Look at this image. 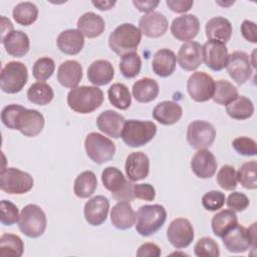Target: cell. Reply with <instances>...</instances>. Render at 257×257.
I'll return each mask as SVG.
<instances>
[{"label":"cell","mask_w":257,"mask_h":257,"mask_svg":"<svg viewBox=\"0 0 257 257\" xmlns=\"http://www.w3.org/2000/svg\"><path fill=\"white\" fill-rule=\"evenodd\" d=\"M0 207H1L0 222L3 225L11 226L16 222H18L20 214L15 204L7 200H2L0 203Z\"/></svg>","instance_id":"cell-47"},{"label":"cell","mask_w":257,"mask_h":257,"mask_svg":"<svg viewBox=\"0 0 257 257\" xmlns=\"http://www.w3.org/2000/svg\"><path fill=\"white\" fill-rule=\"evenodd\" d=\"M159 3H160L159 1H140V0L133 1V4L139 11L146 12V13L154 12V9L159 5Z\"/></svg>","instance_id":"cell-55"},{"label":"cell","mask_w":257,"mask_h":257,"mask_svg":"<svg viewBox=\"0 0 257 257\" xmlns=\"http://www.w3.org/2000/svg\"><path fill=\"white\" fill-rule=\"evenodd\" d=\"M226 112L234 119H247L254 113V104L248 97L238 95L226 105Z\"/></svg>","instance_id":"cell-35"},{"label":"cell","mask_w":257,"mask_h":257,"mask_svg":"<svg viewBox=\"0 0 257 257\" xmlns=\"http://www.w3.org/2000/svg\"><path fill=\"white\" fill-rule=\"evenodd\" d=\"M222 240L225 248L231 253H244L250 247L255 249L256 223L249 228L237 224L222 237Z\"/></svg>","instance_id":"cell-8"},{"label":"cell","mask_w":257,"mask_h":257,"mask_svg":"<svg viewBox=\"0 0 257 257\" xmlns=\"http://www.w3.org/2000/svg\"><path fill=\"white\" fill-rule=\"evenodd\" d=\"M225 195L221 191L212 190L202 197V205L208 211H217L225 204Z\"/></svg>","instance_id":"cell-48"},{"label":"cell","mask_w":257,"mask_h":257,"mask_svg":"<svg viewBox=\"0 0 257 257\" xmlns=\"http://www.w3.org/2000/svg\"><path fill=\"white\" fill-rule=\"evenodd\" d=\"M109 210V201L106 197L98 195L89 199L83 209L86 222L91 226L101 225L107 218Z\"/></svg>","instance_id":"cell-19"},{"label":"cell","mask_w":257,"mask_h":257,"mask_svg":"<svg viewBox=\"0 0 257 257\" xmlns=\"http://www.w3.org/2000/svg\"><path fill=\"white\" fill-rule=\"evenodd\" d=\"M103 102V92L97 86H76L67 94L68 106L78 113H90Z\"/></svg>","instance_id":"cell-2"},{"label":"cell","mask_w":257,"mask_h":257,"mask_svg":"<svg viewBox=\"0 0 257 257\" xmlns=\"http://www.w3.org/2000/svg\"><path fill=\"white\" fill-rule=\"evenodd\" d=\"M232 147L234 150L242 156H256L257 145L253 139L248 137H238L232 142Z\"/></svg>","instance_id":"cell-49"},{"label":"cell","mask_w":257,"mask_h":257,"mask_svg":"<svg viewBox=\"0 0 257 257\" xmlns=\"http://www.w3.org/2000/svg\"><path fill=\"white\" fill-rule=\"evenodd\" d=\"M101 182L103 187L111 193L113 199L126 202L136 199L134 196V184L132 181L126 180L117 168H105L101 173Z\"/></svg>","instance_id":"cell-6"},{"label":"cell","mask_w":257,"mask_h":257,"mask_svg":"<svg viewBox=\"0 0 257 257\" xmlns=\"http://www.w3.org/2000/svg\"><path fill=\"white\" fill-rule=\"evenodd\" d=\"M169 27L168 19L160 12L146 13L139 21V29L142 34L151 38L163 36Z\"/></svg>","instance_id":"cell-18"},{"label":"cell","mask_w":257,"mask_h":257,"mask_svg":"<svg viewBox=\"0 0 257 257\" xmlns=\"http://www.w3.org/2000/svg\"><path fill=\"white\" fill-rule=\"evenodd\" d=\"M107 96L110 104L117 109H126L132 104V95L126 85L115 82L109 86Z\"/></svg>","instance_id":"cell-38"},{"label":"cell","mask_w":257,"mask_h":257,"mask_svg":"<svg viewBox=\"0 0 257 257\" xmlns=\"http://www.w3.org/2000/svg\"><path fill=\"white\" fill-rule=\"evenodd\" d=\"M177 60L184 70H196L203 62L202 45L197 41L185 42L179 49Z\"/></svg>","instance_id":"cell-20"},{"label":"cell","mask_w":257,"mask_h":257,"mask_svg":"<svg viewBox=\"0 0 257 257\" xmlns=\"http://www.w3.org/2000/svg\"><path fill=\"white\" fill-rule=\"evenodd\" d=\"M157 134V125L150 120L128 119L125 120L121 133L123 143L132 148L145 146L151 142Z\"/></svg>","instance_id":"cell-5"},{"label":"cell","mask_w":257,"mask_h":257,"mask_svg":"<svg viewBox=\"0 0 257 257\" xmlns=\"http://www.w3.org/2000/svg\"><path fill=\"white\" fill-rule=\"evenodd\" d=\"M55 63L54 60L50 57H41L38 58L32 68L33 77L38 81H45L50 78L54 72Z\"/></svg>","instance_id":"cell-44"},{"label":"cell","mask_w":257,"mask_h":257,"mask_svg":"<svg viewBox=\"0 0 257 257\" xmlns=\"http://www.w3.org/2000/svg\"><path fill=\"white\" fill-rule=\"evenodd\" d=\"M215 88V80L211 75L203 71H196L188 78L187 90L191 98L198 102H204L212 98Z\"/></svg>","instance_id":"cell-13"},{"label":"cell","mask_w":257,"mask_h":257,"mask_svg":"<svg viewBox=\"0 0 257 257\" xmlns=\"http://www.w3.org/2000/svg\"><path fill=\"white\" fill-rule=\"evenodd\" d=\"M200 30V21L194 14H184L175 18L171 24L173 36L180 41L188 42L195 38Z\"/></svg>","instance_id":"cell-17"},{"label":"cell","mask_w":257,"mask_h":257,"mask_svg":"<svg viewBox=\"0 0 257 257\" xmlns=\"http://www.w3.org/2000/svg\"><path fill=\"white\" fill-rule=\"evenodd\" d=\"M176 63L177 56L174 51L168 48H162L155 53L152 61V68L157 75L168 77L175 71Z\"/></svg>","instance_id":"cell-31"},{"label":"cell","mask_w":257,"mask_h":257,"mask_svg":"<svg viewBox=\"0 0 257 257\" xmlns=\"http://www.w3.org/2000/svg\"><path fill=\"white\" fill-rule=\"evenodd\" d=\"M194 228L186 218L173 220L167 230V238L171 245L177 249L188 247L194 240Z\"/></svg>","instance_id":"cell-14"},{"label":"cell","mask_w":257,"mask_h":257,"mask_svg":"<svg viewBox=\"0 0 257 257\" xmlns=\"http://www.w3.org/2000/svg\"><path fill=\"white\" fill-rule=\"evenodd\" d=\"M47 220L43 210L36 204L26 205L20 212L19 230L29 238L40 237L46 229Z\"/></svg>","instance_id":"cell-7"},{"label":"cell","mask_w":257,"mask_h":257,"mask_svg":"<svg viewBox=\"0 0 257 257\" xmlns=\"http://www.w3.org/2000/svg\"><path fill=\"white\" fill-rule=\"evenodd\" d=\"M205 32L208 40H216L226 44L232 35V25L224 17H213L207 21Z\"/></svg>","instance_id":"cell-29"},{"label":"cell","mask_w":257,"mask_h":257,"mask_svg":"<svg viewBox=\"0 0 257 257\" xmlns=\"http://www.w3.org/2000/svg\"><path fill=\"white\" fill-rule=\"evenodd\" d=\"M237 88L229 81L219 79L215 81V88L213 93V100L221 105H227L238 96Z\"/></svg>","instance_id":"cell-41"},{"label":"cell","mask_w":257,"mask_h":257,"mask_svg":"<svg viewBox=\"0 0 257 257\" xmlns=\"http://www.w3.org/2000/svg\"><path fill=\"white\" fill-rule=\"evenodd\" d=\"M12 16L16 23L29 26L37 20L38 8L32 2H20L13 8Z\"/></svg>","instance_id":"cell-39"},{"label":"cell","mask_w":257,"mask_h":257,"mask_svg":"<svg viewBox=\"0 0 257 257\" xmlns=\"http://www.w3.org/2000/svg\"><path fill=\"white\" fill-rule=\"evenodd\" d=\"M58 49L67 55L78 54L84 45V36L78 29H67L59 33L56 39Z\"/></svg>","instance_id":"cell-24"},{"label":"cell","mask_w":257,"mask_h":257,"mask_svg":"<svg viewBox=\"0 0 257 257\" xmlns=\"http://www.w3.org/2000/svg\"><path fill=\"white\" fill-rule=\"evenodd\" d=\"M77 29L83 34V36L95 38L103 33L105 23L101 16L93 12H86L78 18Z\"/></svg>","instance_id":"cell-32"},{"label":"cell","mask_w":257,"mask_h":257,"mask_svg":"<svg viewBox=\"0 0 257 257\" xmlns=\"http://www.w3.org/2000/svg\"><path fill=\"white\" fill-rule=\"evenodd\" d=\"M97 187L96 176L91 171H84L80 173L74 180L73 191L76 197L86 199L90 197Z\"/></svg>","instance_id":"cell-36"},{"label":"cell","mask_w":257,"mask_h":257,"mask_svg":"<svg viewBox=\"0 0 257 257\" xmlns=\"http://www.w3.org/2000/svg\"><path fill=\"white\" fill-rule=\"evenodd\" d=\"M114 76L112 64L105 59L93 61L87 68V79L95 86L109 83Z\"/></svg>","instance_id":"cell-30"},{"label":"cell","mask_w":257,"mask_h":257,"mask_svg":"<svg viewBox=\"0 0 257 257\" xmlns=\"http://www.w3.org/2000/svg\"><path fill=\"white\" fill-rule=\"evenodd\" d=\"M166 220L167 211L162 205H144L136 214V230L141 236L148 237L158 232Z\"/></svg>","instance_id":"cell-4"},{"label":"cell","mask_w":257,"mask_h":257,"mask_svg":"<svg viewBox=\"0 0 257 257\" xmlns=\"http://www.w3.org/2000/svg\"><path fill=\"white\" fill-rule=\"evenodd\" d=\"M152 114L158 122L165 125H171L181 119L183 109L181 105L175 101L164 100L155 106Z\"/></svg>","instance_id":"cell-28"},{"label":"cell","mask_w":257,"mask_h":257,"mask_svg":"<svg viewBox=\"0 0 257 257\" xmlns=\"http://www.w3.org/2000/svg\"><path fill=\"white\" fill-rule=\"evenodd\" d=\"M134 196L137 199L153 201L156 197V190L150 184H134Z\"/></svg>","instance_id":"cell-51"},{"label":"cell","mask_w":257,"mask_h":257,"mask_svg":"<svg viewBox=\"0 0 257 257\" xmlns=\"http://www.w3.org/2000/svg\"><path fill=\"white\" fill-rule=\"evenodd\" d=\"M217 183L225 191H234L237 187L235 169L230 165L222 166L217 174Z\"/></svg>","instance_id":"cell-46"},{"label":"cell","mask_w":257,"mask_h":257,"mask_svg":"<svg viewBox=\"0 0 257 257\" xmlns=\"http://www.w3.org/2000/svg\"><path fill=\"white\" fill-rule=\"evenodd\" d=\"M142 68V59L137 52L127 53L121 56L119 70L126 78H134L139 75Z\"/></svg>","instance_id":"cell-43"},{"label":"cell","mask_w":257,"mask_h":257,"mask_svg":"<svg viewBox=\"0 0 257 257\" xmlns=\"http://www.w3.org/2000/svg\"><path fill=\"white\" fill-rule=\"evenodd\" d=\"M110 221L113 227L119 230L132 228L136 223V213L126 201H119L110 211Z\"/></svg>","instance_id":"cell-27"},{"label":"cell","mask_w":257,"mask_h":257,"mask_svg":"<svg viewBox=\"0 0 257 257\" xmlns=\"http://www.w3.org/2000/svg\"><path fill=\"white\" fill-rule=\"evenodd\" d=\"M28 80V70L20 61H10L2 68L0 87L6 93H17L22 90Z\"/></svg>","instance_id":"cell-10"},{"label":"cell","mask_w":257,"mask_h":257,"mask_svg":"<svg viewBox=\"0 0 257 257\" xmlns=\"http://www.w3.org/2000/svg\"><path fill=\"white\" fill-rule=\"evenodd\" d=\"M160 88L158 82L150 77H143L137 80L132 88L135 99L142 103H148L157 98Z\"/></svg>","instance_id":"cell-33"},{"label":"cell","mask_w":257,"mask_h":257,"mask_svg":"<svg viewBox=\"0 0 257 257\" xmlns=\"http://www.w3.org/2000/svg\"><path fill=\"white\" fill-rule=\"evenodd\" d=\"M194 252L198 257H218L220 255L219 245L211 237L199 239L194 247Z\"/></svg>","instance_id":"cell-45"},{"label":"cell","mask_w":257,"mask_h":257,"mask_svg":"<svg viewBox=\"0 0 257 257\" xmlns=\"http://www.w3.org/2000/svg\"><path fill=\"white\" fill-rule=\"evenodd\" d=\"M2 123L10 128L17 130L28 138L36 137L44 127L45 119L36 109H28L20 104H9L1 111Z\"/></svg>","instance_id":"cell-1"},{"label":"cell","mask_w":257,"mask_h":257,"mask_svg":"<svg viewBox=\"0 0 257 257\" xmlns=\"http://www.w3.org/2000/svg\"><path fill=\"white\" fill-rule=\"evenodd\" d=\"M241 34L249 42H257V27L256 23L250 20H244L241 24Z\"/></svg>","instance_id":"cell-52"},{"label":"cell","mask_w":257,"mask_h":257,"mask_svg":"<svg viewBox=\"0 0 257 257\" xmlns=\"http://www.w3.org/2000/svg\"><path fill=\"white\" fill-rule=\"evenodd\" d=\"M24 251L22 239L14 234L5 233L0 237V256L20 257Z\"/></svg>","instance_id":"cell-40"},{"label":"cell","mask_w":257,"mask_h":257,"mask_svg":"<svg viewBox=\"0 0 257 257\" xmlns=\"http://www.w3.org/2000/svg\"><path fill=\"white\" fill-rule=\"evenodd\" d=\"M91 3L97 9L101 11H106V10H110L115 5L116 2L115 1H92Z\"/></svg>","instance_id":"cell-57"},{"label":"cell","mask_w":257,"mask_h":257,"mask_svg":"<svg viewBox=\"0 0 257 257\" xmlns=\"http://www.w3.org/2000/svg\"><path fill=\"white\" fill-rule=\"evenodd\" d=\"M191 169L198 178L209 179L217 171V161L207 149L198 150L191 160Z\"/></svg>","instance_id":"cell-22"},{"label":"cell","mask_w":257,"mask_h":257,"mask_svg":"<svg viewBox=\"0 0 257 257\" xmlns=\"http://www.w3.org/2000/svg\"><path fill=\"white\" fill-rule=\"evenodd\" d=\"M166 4L170 10H172L176 13H186L187 11H189L192 8L194 1H192V0H167Z\"/></svg>","instance_id":"cell-54"},{"label":"cell","mask_w":257,"mask_h":257,"mask_svg":"<svg viewBox=\"0 0 257 257\" xmlns=\"http://www.w3.org/2000/svg\"><path fill=\"white\" fill-rule=\"evenodd\" d=\"M216 138L215 127L205 120H194L187 127V141L196 150L210 148Z\"/></svg>","instance_id":"cell-12"},{"label":"cell","mask_w":257,"mask_h":257,"mask_svg":"<svg viewBox=\"0 0 257 257\" xmlns=\"http://www.w3.org/2000/svg\"><path fill=\"white\" fill-rule=\"evenodd\" d=\"M53 97V89L44 81L32 83L27 90V98L33 104L46 105L52 101Z\"/></svg>","instance_id":"cell-37"},{"label":"cell","mask_w":257,"mask_h":257,"mask_svg":"<svg viewBox=\"0 0 257 257\" xmlns=\"http://www.w3.org/2000/svg\"><path fill=\"white\" fill-rule=\"evenodd\" d=\"M238 224L237 215L230 209H224L216 213L211 221L214 234L222 238L229 230Z\"/></svg>","instance_id":"cell-34"},{"label":"cell","mask_w":257,"mask_h":257,"mask_svg":"<svg viewBox=\"0 0 257 257\" xmlns=\"http://www.w3.org/2000/svg\"><path fill=\"white\" fill-rule=\"evenodd\" d=\"M124 122V117L120 113L111 109L102 111L96 118V125L98 130L113 139L121 137Z\"/></svg>","instance_id":"cell-23"},{"label":"cell","mask_w":257,"mask_h":257,"mask_svg":"<svg viewBox=\"0 0 257 257\" xmlns=\"http://www.w3.org/2000/svg\"><path fill=\"white\" fill-rule=\"evenodd\" d=\"M125 175L132 182H138L148 177L150 172L149 157L142 152H135L127 156L124 164Z\"/></svg>","instance_id":"cell-21"},{"label":"cell","mask_w":257,"mask_h":257,"mask_svg":"<svg viewBox=\"0 0 257 257\" xmlns=\"http://www.w3.org/2000/svg\"><path fill=\"white\" fill-rule=\"evenodd\" d=\"M82 79V66L76 60H66L57 69V80L65 88H74Z\"/></svg>","instance_id":"cell-25"},{"label":"cell","mask_w":257,"mask_h":257,"mask_svg":"<svg viewBox=\"0 0 257 257\" xmlns=\"http://www.w3.org/2000/svg\"><path fill=\"white\" fill-rule=\"evenodd\" d=\"M228 56V48L222 42L208 40L202 46V59L206 66L214 71H220L226 67Z\"/></svg>","instance_id":"cell-16"},{"label":"cell","mask_w":257,"mask_h":257,"mask_svg":"<svg viewBox=\"0 0 257 257\" xmlns=\"http://www.w3.org/2000/svg\"><path fill=\"white\" fill-rule=\"evenodd\" d=\"M1 42L4 45L6 52L13 57H22L29 51L30 41L27 34L21 30H12L8 33Z\"/></svg>","instance_id":"cell-26"},{"label":"cell","mask_w":257,"mask_h":257,"mask_svg":"<svg viewBox=\"0 0 257 257\" xmlns=\"http://www.w3.org/2000/svg\"><path fill=\"white\" fill-rule=\"evenodd\" d=\"M161 254V248L154 243H144L137 251V256L139 257H159Z\"/></svg>","instance_id":"cell-53"},{"label":"cell","mask_w":257,"mask_h":257,"mask_svg":"<svg viewBox=\"0 0 257 257\" xmlns=\"http://www.w3.org/2000/svg\"><path fill=\"white\" fill-rule=\"evenodd\" d=\"M230 77L239 85L245 83L252 74L250 56L244 51H234L228 56L226 64Z\"/></svg>","instance_id":"cell-15"},{"label":"cell","mask_w":257,"mask_h":257,"mask_svg":"<svg viewBox=\"0 0 257 257\" xmlns=\"http://www.w3.org/2000/svg\"><path fill=\"white\" fill-rule=\"evenodd\" d=\"M142 40L140 29L132 23L118 25L108 36L110 49L119 56L136 52Z\"/></svg>","instance_id":"cell-3"},{"label":"cell","mask_w":257,"mask_h":257,"mask_svg":"<svg viewBox=\"0 0 257 257\" xmlns=\"http://www.w3.org/2000/svg\"><path fill=\"white\" fill-rule=\"evenodd\" d=\"M84 148L88 158L98 165L110 161L115 154V145L112 141L98 133H90L86 136Z\"/></svg>","instance_id":"cell-11"},{"label":"cell","mask_w":257,"mask_h":257,"mask_svg":"<svg viewBox=\"0 0 257 257\" xmlns=\"http://www.w3.org/2000/svg\"><path fill=\"white\" fill-rule=\"evenodd\" d=\"M237 182H239L242 187L254 190L257 188V163L256 161H251L244 163L236 173Z\"/></svg>","instance_id":"cell-42"},{"label":"cell","mask_w":257,"mask_h":257,"mask_svg":"<svg viewBox=\"0 0 257 257\" xmlns=\"http://www.w3.org/2000/svg\"><path fill=\"white\" fill-rule=\"evenodd\" d=\"M33 178L27 172L17 168L2 169L0 174V188L10 195H22L33 188Z\"/></svg>","instance_id":"cell-9"},{"label":"cell","mask_w":257,"mask_h":257,"mask_svg":"<svg viewBox=\"0 0 257 257\" xmlns=\"http://www.w3.org/2000/svg\"><path fill=\"white\" fill-rule=\"evenodd\" d=\"M249 203H250V201H249L248 197L241 192L231 193L226 200L227 207L234 212L244 211L249 206Z\"/></svg>","instance_id":"cell-50"},{"label":"cell","mask_w":257,"mask_h":257,"mask_svg":"<svg viewBox=\"0 0 257 257\" xmlns=\"http://www.w3.org/2000/svg\"><path fill=\"white\" fill-rule=\"evenodd\" d=\"M12 30H14L12 22L5 16H2L1 17V39H3Z\"/></svg>","instance_id":"cell-56"}]
</instances>
